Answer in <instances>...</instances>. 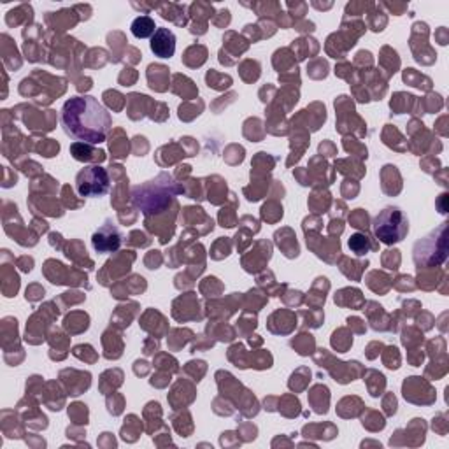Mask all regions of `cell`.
Returning a JSON list of instances; mask_svg holds the SVG:
<instances>
[{
    "mask_svg": "<svg viewBox=\"0 0 449 449\" xmlns=\"http://www.w3.org/2000/svg\"><path fill=\"white\" fill-rule=\"evenodd\" d=\"M65 132L87 144H101L111 128V116L95 97H72L61 109Z\"/></svg>",
    "mask_w": 449,
    "mask_h": 449,
    "instance_id": "6da1fadb",
    "label": "cell"
},
{
    "mask_svg": "<svg viewBox=\"0 0 449 449\" xmlns=\"http://www.w3.org/2000/svg\"><path fill=\"white\" fill-rule=\"evenodd\" d=\"M409 223L399 207H386L374 219V234L385 244H393L406 237Z\"/></svg>",
    "mask_w": 449,
    "mask_h": 449,
    "instance_id": "7a4b0ae2",
    "label": "cell"
},
{
    "mask_svg": "<svg viewBox=\"0 0 449 449\" xmlns=\"http://www.w3.org/2000/svg\"><path fill=\"white\" fill-rule=\"evenodd\" d=\"M108 188L109 177L102 167H88L78 174V190L83 197H101Z\"/></svg>",
    "mask_w": 449,
    "mask_h": 449,
    "instance_id": "3957f363",
    "label": "cell"
},
{
    "mask_svg": "<svg viewBox=\"0 0 449 449\" xmlns=\"http://www.w3.org/2000/svg\"><path fill=\"white\" fill-rule=\"evenodd\" d=\"M152 51L160 58H170L176 51V36L169 29H156L152 37Z\"/></svg>",
    "mask_w": 449,
    "mask_h": 449,
    "instance_id": "277c9868",
    "label": "cell"
},
{
    "mask_svg": "<svg viewBox=\"0 0 449 449\" xmlns=\"http://www.w3.org/2000/svg\"><path fill=\"white\" fill-rule=\"evenodd\" d=\"M119 242H122V239H119V234L116 228L104 227L94 235V246L101 253L115 251V249H118Z\"/></svg>",
    "mask_w": 449,
    "mask_h": 449,
    "instance_id": "5b68a950",
    "label": "cell"
},
{
    "mask_svg": "<svg viewBox=\"0 0 449 449\" xmlns=\"http://www.w3.org/2000/svg\"><path fill=\"white\" fill-rule=\"evenodd\" d=\"M155 32V22L147 16H140L132 23V34L139 39H146V37L153 36Z\"/></svg>",
    "mask_w": 449,
    "mask_h": 449,
    "instance_id": "8992f818",
    "label": "cell"
},
{
    "mask_svg": "<svg viewBox=\"0 0 449 449\" xmlns=\"http://www.w3.org/2000/svg\"><path fill=\"white\" fill-rule=\"evenodd\" d=\"M367 246H369V241H367L365 235L355 234L349 239V248H351L356 255H363V253L367 251Z\"/></svg>",
    "mask_w": 449,
    "mask_h": 449,
    "instance_id": "52a82bcc",
    "label": "cell"
}]
</instances>
